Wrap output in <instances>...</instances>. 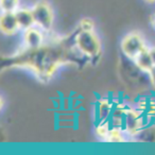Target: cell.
<instances>
[{"instance_id": "6da1fadb", "label": "cell", "mask_w": 155, "mask_h": 155, "mask_svg": "<svg viewBox=\"0 0 155 155\" xmlns=\"http://www.w3.org/2000/svg\"><path fill=\"white\" fill-rule=\"evenodd\" d=\"M14 60H17L14 65L17 67H25L32 70L35 77L41 82H48L53 77L55 71L66 60L65 48L60 43L53 45H44L38 49H26L22 48Z\"/></svg>"}, {"instance_id": "7a4b0ae2", "label": "cell", "mask_w": 155, "mask_h": 155, "mask_svg": "<svg viewBox=\"0 0 155 155\" xmlns=\"http://www.w3.org/2000/svg\"><path fill=\"white\" fill-rule=\"evenodd\" d=\"M74 46L84 58L95 64L102 55V44L95 31H81L73 38Z\"/></svg>"}, {"instance_id": "3957f363", "label": "cell", "mask_w": 155, "mask_h": 155, "mask_svg": "<svg viewBox=\"0 0 155 155\" xmlns=\"http://www.w3.org/2000/svg\"><path fill=\"white\" fill-rule=\"evenodd\" d=\"M32 12L35 26L41 29L45 33H49L54 21V13L51 5L46 0H39L32 7Z\"/></svg>"}, {"instance_id": "277c9868", "label": "cell", "mask_w": 155, "mask_h": 155, "mask_svg": "<svg viewBox=\"0 0 155 155\" xmlns=\"http://www.w3.org/2000/svg\"><path fill=\"white\" fill-rule=\"evenodd\" d=\"M147 124L144 113L139 108L127 107L123 120V130L127 137L134 139L136 135L141 131V129Z\"/></svg>"}, {"instance_id": "5b68a950", "label": "cell", "mask_w": 155, "mask_h": 155, "mask_svg": "<svg viewBox=\"0 0 155 155\" xmlns=\"http://www.w3.org/2000/svg\"><path fill=\"white\" fill-rule=\"evenodd\" d=\"M120 47L125 58L133 61L144 48H147V45L143 36L138 31H132L122 38Z\"/></svg>"}, {"instance_id": "8992f818", "label": "cell", "mask_w": 155, "mask_h": 155, "mask_svg": "<svg viewBox=\"0 0 155 155\" xmlns=\"http://www.w3.org/2000/svg\"><path fill=\"white\" fill-rule=\"evenodd\" d=\"M41 29L34 26L24 31V48L38 49L45 45V34Z\"/></svg>"}, {"instance_id": "52a82bcc", "label": "cell", "mask_w": 155, "mask_h": 155, "mask_svg": "<svg viewBox=\"0 0 155 155\" xmlns=\"http://www.w3.org/2000/svg\"><path fill=\"white\" fill-rule=\"evenodd\" d=\"M20 29L14 12H1L0 16V30L3 35L12 36Z\"/></svg>"}, {"instance_id": "ba28073f", "label": "cell", "mask_w": 155, "mask_h": 155, "mask_svg": "<svg viewBox=\"0 0 155 155\" xmlns=\"http://www.w3.org/2000/svg\"><path fill=\"white\" fill-rule=\"evenodd\" d=\"M115 102L114 100H110L108 98H102L96 104L95 114L98 121H110L114 110Z\"/></svg>"}, {"instance_id": "9c48e42d", "label": "cell", "mask_w": 155, "mask_h": 155, "mask_svg": "<svg viewBox=\"0 0 155 155\" xmlns=\"http://www.w3.org/2000/svg\"><path fill=\"white\" fill-rule=\"evenodd\" d=\"M16 18H17L18 25H19L21 30H27L29 28H32L35 26L34 16H33L32 8H26V7H19L15 12Z\"/></svg>"}, {"instance_id": "30bf717a", "label": "cell", "mask_w": 155, "mask_h": 155, "mask_svg": "<svg viewBox=\"0 0 155 155\" xmlns=\"http://www.w3.org/2000/svg\"><path fill=\"white\" fill-rule=\"evenodd\" d=\"M134 65L139 69L140 71L144 73H149V71L154 67L153 64L152 58L150 55V52H149V48H144L137 56L133 60Z\"/></svg>"}, {"instance_id": "8fae6325", "label": "cell", "mask_w": 155, "mask_h": 155, "mask_svg": "<svg viewBox=\"0 0 155 155\" xmlns=\"http://www.w3.org/2000/svg\"><path fill=\"white\" fill-rule=\"evenodd\" d=\"M133 140L140 142L155 143V122L147 123L141 129V131L134 137Z\"/></svg>"}, {"instance_id": "7c38bea8", "label": "cell", "mask_w": 155, "mask_h": 155, "mask_svg": "<svg viewBox=\"0 0 155 155\" xmlns=\"http://www.w3.org/2000/svg\"><path fill=\"white\" fill-rule=\"evenodd\" d=\"M127 136L125 134L124 130L121 127H110L108 136L106 138V142H124L127 140Z\"/></svg>"}, {"instance_id": "4fadbf2b", "label": "cell", "mask_w": 155, "mask_h": 155, "mask_svg": "<svg viewBox=\"0 0 155 155\" xmlns=\"http://www.w3.org/2000/svg\"><path fill=\"white\" fill-rule=\"evenodd\" d=\"M110 121H98V123L95 127V134L100 140L106 141V138L108 136L110 130Z\"/></svg>"}, {"instance_id": "5bb4252c", "label": "cell", "mask_w": 155, "mask_h": 155, "mask_svg": "<svg viewBox=\"0 0 155 155\" xmlns=\"http://www.w3.org/2000/svg\"><path fill=\"white\" fill-rule=\"evenodd\" d=\"M20 0H0L1 12H15L19 5Z\"/></svg>"}, {"instance_id": "9a60e30c", "label": "cell", "mask_w": 155, "mask_h": 155, "mask_svg": "<svg viewBox=\"0 0 155 155\" xmlns=\"http://www.w3.org/2000/svg\"><path fill=\"white\" fill-rule=\"evenodd\" d=\"M95 21L88 17L83 18L79 22V30L81 31H95Z\"/></svg>"}, {"instance_id": "2e32d148", "label": "cell", "mask_w": 155, "mask_h": 155, "mask_svg": "<svg viewBox=\"0 0 155 155\" xmlns=\"http://www.w3.org/2000/svg\"><path fill=\"white\" fill-rule=\"evenodd\" d=\"M149 78H150V82L151 84H152V86L155 88V66L153 67L152 69H151L150 71H149Z\"/></svg>"}, {"instance_id": "e0dca14e", "label": "cell", "mask_w": 155, "mask_h": 155, "mask_svg": "<svg viewBox=\"0 0 155 155\" xmlns=\"http://www.w3.org/2000/svg\"><path fill=\"white\" fill-rule=\"evenodd\" d=\"M149 52H150V55H151V58H152L153 64H154V66H155V46L149 48Z\"/></svg>"}, {"instance_id": "ac0fdd59", "label": "cell", "mask_w": 155, "mask_h": 155, "mask_svg": "<svg viewBox=\"0 0 155 155\" xmlns=\"http://www.w3.org/2000/svg\"><path fill=\"white\" fill-rule=\"evenodd\" d=\"M151 25H152V27L155 30V14H153V15L151 16Z\"/></svg>"}, {"instance_id": "d6986e66", "label": "cell", "mask_w": 155, "mask_h": 155, "mask_svg": "<svg viewBox=\"0 0 155 155\" xmlns=\"http://www.w3.org/2000/svg\"><path fill=\"white\" fill-rule=\"evenodd\" d=\"M144 1L148 3H155V0H144Z\"/></svg>"}]
</instances>
